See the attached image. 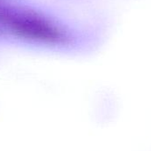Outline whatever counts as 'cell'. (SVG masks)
Wrapping results in <instances>:
<instances>
[{
  "label": "cell",
  "instance_id": "cell-1",
  "mask_svg": "<svg viewBox=\"0 0 151 151\" xmlns=\"http://www.w3.org/2000/svg\"><path fill=\"white\" fill-rule=\"evenodd\" d=\"M0 26L20 39L47 45H64L70 36L64 28L30 9L0 0Z\"/></svg>",
  "mask_w": 151,
  "mask_h": 151
}]
</instances>
